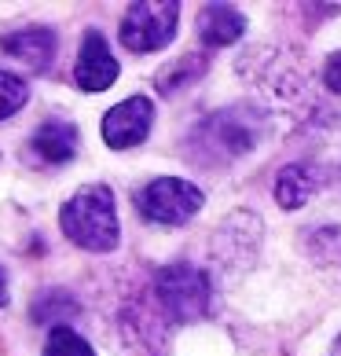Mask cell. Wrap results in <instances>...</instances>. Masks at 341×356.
<instances>
[{"label":"cell","mask_w":341,"mask_h":356,"mask_svg":"<svg viewBox=\"0 0 341 356\" xmlns=\"http://www.w3.org/2000/svg\"><path fill=\"white\" fill-rule=\"evenodd\" d=\"M26 99H30V88H26V77L0 70V122L15 114V111L22 107Z\"/></svg>","instance_id":"15"},{"label":"cell","mask_w":341,"mask_h":356,"mask_svg":"<svg viewBox=\"0 0 341 356\" xmlns=\"http://www.w3.org/2000/svg\"><path fill=\"white\" fill-rule=\"evenodd\" d=\"M0 51L8 59H15L22 70L41 74L51 67L56 59V33L44 30V26H30V30H15L8 37H0Z\"/></svg>","instance_id":"8"},{"label":"cell","mask_w":341,"mask_h":356,"mask_svg":"<svg viewBox=\"0 0 341 356\" xmlns=\"http://www.w3.org/2000/svg\"><path fill=\"white\" fill-rule=\"evenodd\" d=\"M33 151L44 158V162L51 165H63L70 162V158L77 154V129L70 122H44L41 129L33 133Z\"/></svg>","instance_id":"11"},{"label":"cell","mask_w":341,"mask_h":356,"mask_svg":"<svg viewBox=\"0 0 341 356\" xmlns=\"http://www.w3.org/2000/svg\"><path fill=\"white\" fill-rule=\"evenodd\" d=\"M257 136H260L257 114L246 111V107H231L224 114L209 118V122L199 129V147H206L209 158H213V154L239 158V154H246L253 147Z\"/></svg>","instance_id":"5"},{"label":"cell","mask_w":341,"mask_h":356,"mask_svg":"<svg viewBox=\"0 0 341 356\" xmlns=\"http://www.w3.org/2000/svg\"><path fill=\"white\" fill-rule=\"evenodd\" d=\"M136 209L154 224H183L202 209V191L180 177H158L136 195Z\"/></svg>","instance_id":"4"},{"label":"cell","mask_w":341,"mask_h":356,"mask_svg":"<svg viewBox=\"0 0 341 356\" xmlns=\"http://www.w3.org/2000/svg\"><path fill=\"white\" fill-rule=\"evenodd\" d=\"M331 356H341V338H338V346H334V353Z\"/></svg>","instance_id":"18"},{"label":"cell","mask_w":341,"mask_h":356,"mask_svg":"<svg viewBox=\"0 0 341 356\" xmlns=\"http://www.w3.org/2000/svg\"><path fill=\"white\" fill-rule=\"evenodd\" d=\"M59 224L63 235L92 254H110L122 239V228H117V209H114V195L103 184H88V188L74 191L67 206L59 209Z\"/></svg>","instance_id":"1"},{"label":"cell","mask_w":341,"mask_h":356,"mask_svg":"<svg viewBox=\"0 0 341 356\" xmlns=\"http://www.w3.org/2000/svg\"><path fill=\"white\" fill-rule=\"evenodd\" d=\"M44 356H96V349L70 327H51V334L44 341Z\"/></svg>","instance_id":"13"},{"label":"cell","mask_w":341,"mask_h":356,"mask_svg":"<svg viewBox=\"0 0 341 356\" xmlns=\"http://www.w3.org/2000/svg\"><path fill=\"white\" fill-rule=\"evenodd\" d=\"M257 246H260V217L242 209V213H231L220 232L213 235V254L224 261L231 272L239 268H250L253 257H257Z\"/></svg>","instance_id":"7"},{"label":"cell","mask_w":341,"mask_h":356,"mask_svg":"<svg viewBox=\"0 0 341 356\" xmlns=\"http://www.w3.org/2000/svg\"><path fill=\"white\" fill-rule=\"evenodd\" d=\"M74 77H77V85H81L85 92H103V88H110L117 81V59L110 56L103 33H96V30L85 33Z\"/></svg>","instance_id":"9"},{"label":"cell","mask_w":341,"mask_h":356,"mask_svg":"<svg viewBox=\"0 0 341 356\" xmlns=\"http://www.w3.org/2000/svg\"><path fill=\"white\" fill-rule=\"evenodd\" d=\"M323 81H326V88H331V92H338V96H341V51H334V56L326 59Z\"/></svg>","instance_id":"16"},{"label":"cell","mask_w":341,"mask_h":356,"mask_svg":"<svg viewBox=\"0 0 341 356\" xmlns=\"http://www.w3.org/2000/svg\"><path fill=\"white\" fill-rule=\"evenodd\" d=\"M151 125H154V103L147 96H128L103 118V140H107L110 151H128L147 140Z\"/></svg>","instance_id":"6"},{"label":"cell","mask_w":341,"mask_h":356,"mask_svg":"<svg viewBox=\"0 0 341 356\" xmlns=\"http://www.w3.org/2000/svg\"><path fill=\"white\" fill-rule=\"evenodd\" d=\"M316 154H319V165L341 184V118H338V122H331V125L319 133Z\"/></svg>","instance_id":"14"},{"label":"cell","mask_w":341,"mask_h":356,"mask_svg":"<svg viewBox=\"0 0 341 356\" xmlns=\"http://www.w3.org/2000/svg\"><path fill=\"white\" fill-rule=\"evenodd\" d=\"M0 305H8V275L0 268Z\"/></svg>","instance_id":"17"},{"label":"cell","mask_w":341,"mask_h":356,"mask_svg":"<svg viewBox=\"0 0 341 356\" xmlns=\"http://www.w3.org/2000/svg\"><path fill=\"white\" fill-rule=\"evenodd\" d=\"M316 184H319L316 169L294 162L279 173V180H275V199H279L283 209H301L312 195H316Z\"/></svg>","instance_id":"12"},{"label":"cell","mask_w":341,"mask_h":356,"mask_svg":"<svg viewBox=\"0 0 341 356\" xmlns=\"http://www.w3.org/2000/svg\"><path fill=\"white\" fill-rule=\"evenodd\" d=\"M242 33H246V15H242V11H235V8H228V4H209V8H202L199 37H202L206 48L235 44Z\"/></svg>","instance_id":"10"},{"label":"cell","mask_w":341,"mask_h":356,"mask_svg":"<svg viewBox=\"0 0 341 356\" xmlns=\"http://www.w3.org/2000/svg\"><path fill=\"white\" fill-rule=\"evenodd\" d=\"M180 4L173 0H140L122 19V44L128 51H158L176 37Z\"/></svg>","instance_id":"3"},{"label":"cell","mask_w":341,"mask_h":356,"mask_svg":"<svg viewBox=\"0 0 341 356\" xmlns=\"http://www.w3.org/2000/svg\"><path fill=\"white\" fill-rule=\"evenodd\" d=\"M154 294H158V305L180 323H194L209 316L213 305V283L202 268L188 265V261H176V265L162 268L154 275Z\"/></svg>","instance_id":"2"}]
</instances>
